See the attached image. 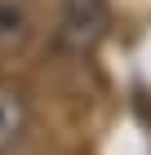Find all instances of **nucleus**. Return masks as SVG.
Here are the masks:
<instances>
[{
  "label": "nucleus",
  "mask_w": 151,
  "mask_h": 155,
  "mask_svg": "<svg viewBox=\"0 0 151 155\" xmlns=\"http://www.w3.org/2000/svg\"><path fill=\"white\" fill-rule=\"evenodd\" d=\"M107 31V0H62L58 40L71 53H89Z\"/></svg>",
  "instance_id": "nucleus-1"
},
{
  "label": "nucleus",
  "mask_w": 151,
  "mask_h": 155,
  "mask_svg": "<svg viewBox=\"0 0 151 155\" xmlns=\"http://www.w3.org/2000/svg\"><path fill=\"white\" fill-rule=\"evenodd\" d=\"M36 36V9L27 0H0V53H22Z\"/></svg>",
  "instance_id": "nucleus-2"
},
{
  "label": "nucleus",
  "mask_w": 151,
  "mask_h": 155,
  "mask_svg": "<svg viewBox=\"0 0 151 155\" xmlns=\"http://www.w3.org/2000/svg\"><path fill=\"white\" fill-rule=\"evenodd\" d=\"M22 129H27V102H22V93L9 89V84H0V155L22 137Z\"/></svg>",
  "instance_id": "nucleus-3"
}]
</instances>
